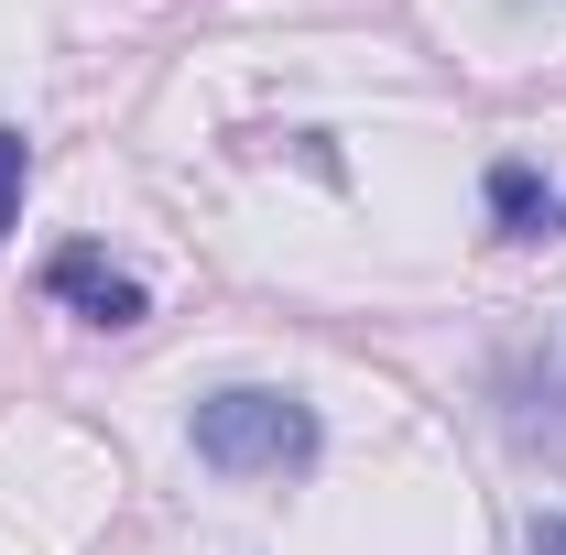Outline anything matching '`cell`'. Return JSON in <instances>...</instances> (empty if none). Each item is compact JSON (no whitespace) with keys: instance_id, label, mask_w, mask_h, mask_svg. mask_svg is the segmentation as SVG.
I'll list each match as a JSON object with an SVG mask.
<instances>
[{"instance_id":"1","label":"cell","mask_w":566,"mask_h":555,"mask_svg":"<svg viewBox=\"0 0 566 555\" xmlns=\"http://www.w3.org/2000/svg\"><path fill=\"white\" fill-rule=\"evenodd\" d=\"M197 458H208V469H229V480H283V469H316V415H305L294 392H262V381L208 392V404H197Z\"/></svg>"},{"instance_id":"2","label":"cell","mask_w":566,"mask_h":555,"mask_svg":"<svg viewBox=\"0 0 566 555\" xmlns=\"http://www.w3.org/2000/svg\"><path fill=\"white\" fill-rule=\"evenodd\" d=\"M44 283L66 294V305L87 316V327H142V316H153V294H142V283L120 273L109 251H87V240H66V251L44 262Z\"/></svg>"},{"instance_id":"3","label":"cell","mask_w":566,"mask_h":555,"mask_svg":"<svg viewBox=\"0 0 566 555\" xmlns=\"http://www.w3.org/2000/svg\"><path fill=\"white\" fill-rule=\"evenodd\" d=\"M491 218L512 240H534V229H545V175H534V164H491Z\"/></svg>"},{"instance_id":"4","label":"cell","mask_w":566,"mask_h":555,"mask_svg":"<svg viewBox=\"0 0 566 555\" xmlns=\"http://www.w3.org/2000/svg\"><path fill=\"white\" fill-rule=\"evenodd\" d=\"M22 175H33V153H22V132H0V229L22 208Z\"/></svg>"},{"instance_id":"5","label":"cell","mask_w":566,"mask_h":555,"mask_svg":"<svg viewBox=\"0 0 566 555\" xmlns=\"http://www.w3.org/2000/svg\"><path fill=\"white\" fill-rule=\"evenodd\" d=\"M534 555H566V512H545V523H534Z\"/></svg>"}]
</instances>
